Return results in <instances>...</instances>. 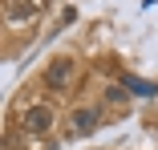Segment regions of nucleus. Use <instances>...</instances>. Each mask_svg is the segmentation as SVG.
Instances as JSON below:
<instances>
[{"mask_svg":"<svg viewBox=\"0 0 158 150\" xmlns=\"http://www.w3.org/2000/svg\"><path fill=\"white\" fill-rule=\"evenodd\" d=\"M73 77H77V61L73 57H53L49 69H45V85L49 89H65V85H73Z\"/></svg>","mask_w":158,"mask_h":150,"instance_id":"obj_1","label":"nucleus"},{"mask_svg":"<svg viewBox=\"0 0 158 150\" xmlns=\"http://www.w3.org/2000/svg\"><path fill=\"white\" fill-rule=\"evenodd\" d=\"M20 122H24L28 134H49L53 130V106H28Z\"/></svg>","mask_w":158,"mask_h":150,"instance_id":"obj_2","label":"nucleus"},{"mask_svg":"<svg viewBox=\"0 0 158 150\" xmlns=\"http://www.w3.org/2000/svg\"><path fill=\"white\" fill-rule=\"evenodd\" d=\"M98 122H102L98 106H81V110H73V118H69V126H73L77 134H89V130H98Z\"/></svg>","mask_w":158,"mask_h":150,"instance_id":"obj_3","label":"nucleus"},{"mask_svg":"<svg viewBox=\"0 0 158 150\" xmlns=\"http://www.w3.org/2000/svg\"><path fill=\"white\" fill-rule=\"evenodd\" d=\"M106 98H110V102H126V85H110Z\"/></svg>","mask_w":158,"mask_h":150,"instance_id":"obj_4","label":"nucleus"}]
</instances>
